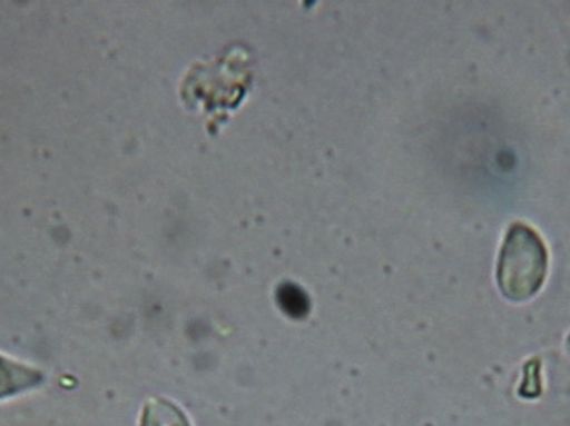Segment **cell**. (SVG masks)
<instances>
[{
  "instance_id": "cell-1",
  "label": "cell",
  "mask_w": 570,
  "mask_h": 426,
  "mask_svg": "<svg viewBox=\"0 0 570 426\" xmlns=\"http://www.w3.org/2000/svg\"><path fill=\"white\" fill-rule=\"evenodd\" d=\"M549 252L537 230L524 224L509 229L498 266V281L509 300L523 303L540 290L547 278Z\"/></svg>"
},
{
  "instance_id": "cell-2",
  "label": "cell",
  "mask_w": 570,
  "mask_h": 426,
  "mask_svg": "<svg viewBox=\"0 0 570 426\" xmlns=\"http://www.w3.org/2000/svg\"><path fill=\"white\" fill-rule=\"evenodd\" d=\"M41 383L43 374L38 368L28 367L0 355V399L33 389Z\"/></svg>"
},
{
  "instance_id": "cell-3",
  "label": "cell",
  "mask_w": 570,
  "mask_h": 426,
  "mask_svg": "<svg viewBox=\"0 0 570 426\" xmlns=\"http://www.w3.org/2000/svg\"><path fill=\"white\" fill-rule=\"evenodd\" d=\"M140 426H191L187 413L166 397H153L144 405Z\"/></svg>"
}]
</instances>
